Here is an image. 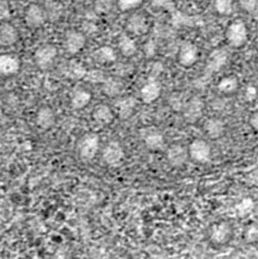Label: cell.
<instances>
[{
  "label": "cell",
  "instance_id": "cell-24",
  "mask_svg": "<svg viewBox=\"0 0 258 259\" xmlns=\"http://www.w3.org/2000/svg\"><path fill=\"white\" fill-rule=\"evenodd\" d=\"M94 58L101 64H112L116 61L117 54L113 47L108 45H103L99 47V49L94 52Z\"/></svg>",
  "mask_w": 258,
  "mask_h": 259
},
{
  "label": "cell",
  "instance_id": "cell-23",
  "mask_svg": "<svg viewBox=\"0 0 258 259\" xmlns=\"http://www.w3.org/2000/svg\"><path fill=\"white\" fill-rule=\"evenodd\" d=\"M92 100V94L83 90V89H78V90L73 91L70 98V104L73 110H82L90 104Z\"/></svg>",
  "mask_w": 258,
  "mask_h": 259
},
{
  "label": "cell",
  "instance_id": "cell-34",
  "mask_svg": "<svg viewBox=\"0 0 258 259\" xmlns=\"http://www.w3.org/2000/svg\"><path fill=\"white\" fill-rule=\"evenodd\" d=\"M241 8L247 13H254L257 9L258 0H239Z\"/></svg>",
  "mask_w": 258,
  "mask_h": 259
},
{
  "label": "cell",
  "instance_id": "cell-27",
  "mask_svg": "<svg viewBox=\"0 0 258 259\" xmlns=\"http://www.w3.org/2000/svg\"><path fill=\"white\" fill-rule=\"evenodd\" d=\"M213 8L220 16H231L233 12V0H214Z\"/></svg>",
  "mask_w": 258,
  "mask_h": 259
},
{
  "label": "cell",
  "instance_id": "cell-25",
  "mask_svg": "<svg viewBox=\"0 0 258 259\" xmlns=\"http://www.w3.org/2000/svg\"><path fill=\"white\" fill-rule=\"evenodd\" d=\"M217 88H218V91L223 95L234 94L237 91V89H239V80H237L235 76L230 74V76L223 77L218 82Z\"/></svg>",
  "mask_w": 258,
  "mask_h": 259
},
{
  "label": "cell",
  "instance_id": "cell-37",
  "mask_svg": "<svg viewBox=\"0 0 258 259\" xmlns=\"http://www.w3.org/2000/svg\"><path fill=\"white\" fill-rule=\"evenodd\" d=\"M249 124H250V126L253 127L254 131H257V127H258V115H257V113H254L252 116H250Z\"/></svg>",
  "mask_w": 258,
  "mask_h": 259
},
{
  "label": "cell",
  "instance_id": "cell-36",
  "mask_svg": "<svg viewBox=\"0 0 258 259\" xmlns=\"http://www.w3.org/2000/svg\"><path fill=\"white\" fill-rule=\"evenodd\" d=\"M9 16H10L9 6L6 3H4L3 0H0V20H3V21H7L6 19H8Z\"/></svg>",
  "mask_w": 258,
  "mask_h": 259
},
{
  "label": "cell",
  "instance_id": "cell-4",
  "mask_svg": "<svg viewBox=\"0 0 258 259\" xmlns=\"http://www.w3.org/2000/svg\"><path fill=\"white\" fill-rule=\"evenodd\" d=\"M100 150V137L96 133H89L80 139L78 151L80 158L84 161H91L96 158Z\"/></svg>",
  "mask_w": 258,
  "mask_h": 259
},
{
  "label": "cell",
  "instance_id": "cell-3",
  "mask_svg": "<svg viewBox=\"0 0 258 259\" xmlns=\"http://www.w3.org/2000/svg\"><path fill=\"white\" fill-rule=\"evenodd\" d=\"M24 23L30 29H39L49 20L47 10L38 4H31L25 8L24 11Z\"/></svg>",
  "mask_w": 258,
  "mask_h": 259
},
{
  "label": "cell",
  "instance_id": "cell-20",
  "mask_svg": "<svg viewBox=\"0 0 258 259\" xmlns=\"http://www.w3.org/2000/svg\"><path fill=\"white\" fill-rule=\"evenodd\" d=\"M35 122L40 129H43V131L51 129L56 122L55 112H54L53 108L50 106H42L36 112Z\"/></svg>",
  "mask_w": 258,
  "mask_h": 259
},
{
  "label": "cell",
  "instance_id": "cell-22",
  "mask_svg": "<svg viewBox=\"0 0 258 259\" xmlns=\"http://www.w3.org/2000/svg\"><path fill=\"white\" fill-rule=\"evenodd\" d=\"M118 49L121 55L127 58L133 57L136 52H137V44H136V40L129 35L127 33L120 34L117 40Z\"/></svg>",
  "mask_w": 258,
  "mask_h": 259
},
{
  "label": "cell",
  "instance_id": "cell-29",
  "mask_svg": "<svg viewBox=\"0 0 258 259\" xmlns=\"http://www.w3.org/2000/svg\"><path fill=\"white\" fill-rule=\"evenodd\" d=\"M254 206L255 204L252 199L245 198L236 206V212L239 217H246L250 214V212L254 210Z\"/></svg>",
  "mask_w": 258,
  "mask_h": 259
},
{
  "label": "cell",
  "instance_id": "cell-16",
  "mask_svg": "<svg viewBox=\"0 0 258 259\" xmlns=\"http://www.w3.org/2000/svg\"><path fill=\"white\" fill-rule=\"evenodd\" d=\"M187 147L183 145H173L167 149L166 160L168 164L173 167H181L185 164L188 160Z\"/></svg>",
  "mask_w": 258,
  "mask_h": 259
},
{
  "label": "cell",
  "instance_id": "cell-32",
  "mask_svg": "<svg viewBox=\"0 0 258 259\" xmlns=\"http://www.w3.org/2000/svg\"><path fill=\"white\" fill-rule=\"evenodd\" d=\"M84 78L89 81V82L93 83H99V82H104L105 81V76L103 72H101L100 70H90L87 71Z\"/></svg>",
  "mask_w": 258,
  "mask_h": 259
},
{
  "label": "cell",
  "instance_id": "cell-13",
  "mask_svg": "<svg viewBox=\"0 0 258 259\" xmlns=\"http://www.w3.org/2000/svg\"><path fill=\"white\" fill-rule=\"evenodd\" d=\"M198 60V49L192 42H184L181 47L178 54L179 64L185 68H189L196 64Z\"/></svg>",
  "mask_w": 258,
  "mask_h": 259
},
{
  "label": "cell",
  "instance_id": "cell-28",
  "mask_svg": "<svg viewBox=\"0 0 258 259\" xmlns=\"http://www.w3.org/2000/svg\"><path fill=\"white\" fill-rule=\"evenodd\" d=\"M121 90H123V84L116 79H105L103 82V91L108 97H115L119 94Z\"/></svg>",
  "mask_w": 258,
  "mask_h": 259
},
{
  "label": "cell",
  "instance_id": "cell-18",
  "mask_svg": "<svg viewBox=\"0 0 258 259\" xmlns=\"http://www.w3.org/2000/svg\"><path fill=\"white\" fill-rule=\"evenodd\" d=\"M136 106H137V100L134 97L120 98L115 102V110L121 120L131 118L136 110Z\"/></svg>",
  "mask_w": 258,
  "mask_h": 259
},
{
  "label": "cell",
  "instance_id": "cell-19",
  "mask_svg": "<svg viewBox=\"0 0 258 259\" xmlns=\"http://www.w3.org/2000/svg\"><path fill=\"white\" fill-rule=\"evenodd\" d=\"M203 132L208 136L210 139L217 140L221 138L226 132V124L225 121L220 118L211 117L208 118L203 122Z\"/></svg>",
  "mask_w": 258,
  "mask_h": 259
},
{
  "label": "cell",
  "instance_id": "cell-21",
  "mask_svg": "<svg viewBox=\"0 0 258 259\" xmlns=\"http://www.w3.org/2000/svg\"><path fill=\"white\" fill-rule=\"evenodd\" d=\"M92 117L97 124L101 126L111 125L114 121L115 114L112 108L106 104H99L92 112Z\"/></svg>",
  "mask_w": 258,
  "mask_h": 259
},
{
  "label": "cell",
  "instance_id": "cell-26",
  "mask_svg": "<svg viewBox=\"0 0 258 259\" xmlns=\"http://www.w3.org/2000/svg\"><path fill=\"white\" fill-rule=\"evenodd\" d=\"M87 71L88 70L79 63V61H70V64L67 66V74L68 77H70L71 79H83Z\"/></svg>",
  "mask_w": 258,
  "mask_h": 259
},
{
  "label": "cell",
  "instance_id": "cell-1",
  "mask_svg": "<svg viewBox=\"0 0 258 259\" xmlns=\"http://www.w3.org/2000/svg\"><path fill=\"white\" fill-rule=\"evenodd\" d=\"M58 56V50L54 44L46 43L38 46L34 52V64L40 70H47L55 63Z\"/></svg>",
  "mask_w": 258,
  "mask_h": 259
},
{
  "label": "cell",
  "instance_id": "cell-31",
  "mask_svg": "<svg viewBox=\"0 0 258 259\" xmlns=\"http://www.w3.org/2000/svg\"><path fill=\"white\" fill-rule=\"evenodd\" d=\"M188 99H185L182 92H176L172 97H169V104L175 111H182Z\"/></svg>",
  "mask_w": 258,
  "mask_h": 259
},
{
  "label": "cell",
  "instance_id": "cell-7",
  "mask_svg": "<svg viewBox=\"0 0 258 259\" xmlns=\"http://www.w3.org/2000/svg\"><path fill=\"white\" fill-rule=\"evenodd\" d=\"M203 107L205 104L199 97H193L187 100L182 110L185 121L188 124H195L198 121L203 115Z\"/></svg>",
  "mask_w": 258,
  "mask_h": 259
},
{
  "label": "cell",
  "instance_id": "cell-11",
  "mask_svg": "<svg viewBox=\"0 0 258 259\" xmlns=\"http://www.w3.org/2000/svg\"><path fill=\"white\" fill-rule=\"evenodd\" d=\"M228 59L229 53L226 49H217L212 51L208 57L205 68V73L207 76H211L212 73L218 72L221 68L227 64Z\"/></svg>",
  "mask_w": 258,
  "mask_h": 259
},
{
  "label": "cell",
  "instance_id": "cell-5",
  "mask_svg": "<svg viewBox=\"0 0 258 259\" xmlns=\"http://www.w3.org/2000/svg\"><path fill=\"white\" fill-rule=\"evenodd\" d=\"M187 151L188 158L196 163H200V164H205L211 159V147L205 140H193L187 147Z\"/></svg>",
  "mask_w": 258,
  "mask_h": 259
},
{
  "label": "cell",
  "instance_id": "cell-12",
  "mask_svg": "<svg viewBox=\"0 0 258 259\" xmlns=\"http://www.w3.org/2000/svg\"><path fill=\"white\" fill-rule=\"evenodd\" d=\"M142 139L146 148L150 151H159L165 145V139L163 134L157 128L150 127L144 129L142 133Z\"/></svg>",
  "mask_w": 258,
  "mask_h": 259
},
{
  "label": "cell",
  "instance_id": "cell-8",
  "mask_svg": "<svg viewBox=\"0 0 258 259\" xmlns=\"http://www.w3.org/2000/svg\"><path fill=\"white\" fill-rule=\"evenodd\" d=\"M87 44L85 35L80 31L70 30L65 34L64 47L68 54L70 55H77L84 49Z\"/></svg>",
  "mask_w": 258,
  "mask_h": 259
},
{
  "label": "cell",
  "instance_id": "cell-10",
  "mask_svg": "<svg viewBox=\"0 0 258 259\" xmlns=\"http://www.w3.org/2000/svg\"><path fill=\"white\" fill-rule=\"evenodd\" d=\"M21 69V60L15 54H0V74L4 77H12Z\"/></svg>",
  "mask_w": 258,
  "mask_h": 259
},
{
  "label": "cell",
  "instance_id": "cell-35",
  "mask_svg": "<svg viewBox=\"0 0 258 259\" xmlns=\"http://www.w3.org/2000/svg\"><path fill=\"white\" fill-rule=\"evenodd\" d=\"M257 98V89L255 85L249 84L245 90V99L247 102H254Z\"/></svg>",
  "mask_w": 258,
  "mask_h": 259
},
{
  "label": "cell",
  "instance_id": "cell-6",
  "mask_svg": "<svg viewBox=\"0 0 258 259\" xmlns=\"http://www.w3.org/2000/svg\"><path fill=\"white\" fill-rule=\"evenodd\" d=\"M102 159L111 167H117L125 159V151L118 141H111L102 151Z\"/></svg>",
  "mask_w": 258,
  "mask_h": 259
},
{
  "label": "cell",
  "instance_id": "cell-17",
  "mask_svg": "<svg viewBox=\"0 0 258 259\" xmlns=\"http://www.w3.org/2000/svg\"><path fill=\"white\" fill-rule=\"evenodd\" d=\"M19 40V31L9 21L0 23V45L5 47L13 46Z\"/></svg>",
  "mask_w": 258,
  "mask_h": 259
},
{
  "label": "cell",
  "instance_id": "cell-14",
  "mask_svg": "<svg viewBox=\"0 0 258 259\" xmlns=\"http://www.w3.org/2000/svg\"><path fill=\"white\" fill-rule=\"evenodd\" d=\"M161 92V83L155 78H150L141 88L140 99L145 104H152L160 98Z\"/></svg>",
  "mask_w": 258,
  "mask_h": 259
},
{
  "label": "cell",
  "instance_id": "cell-9",
  "mask_svg": "<svg viewBox=\"0 0 258 259\" xmlns=\"http://www.w3.org/2000/svg\"><path fill=\"white\" fill-rule=\"evenodd\" d=\"M126 30L133 35H145L150 30V21L144 13L136 12L127 20Z\"/></svg>",
  "mask_w": 258,
  "mask_h": 259
},
{
  "label": "cell",
  "instance_id": "cell-2",
  "mask_svg": "<svg viewBox=\"0 0 258 259\" xmlns=\"http://www.w3.org/2000/svg\"><path fill=\"white\" fill-rule=\"evenodd\" d=\"M247 35V26L242 20H235L232 23H230L226 31L228 43L234 49H240L245 45L248 38Z\"/></svg>",
  "mask_w": 258,
  "mask_h": 259
},
{
  "label": "cell",
  "instance_id": "cell-30",
  "mask_svg": "<svg viewBox=\"0 0 258 259\" xmlns=\"http://www.w3.org/2000/svg\"><path fill=\"white\" fill-rule=\"evenodd\" d=\"M144 0H117V6L121 12L131 11L139 8Z\"/></svg>",
  "mask_w": 258,
  "mask_h": 259
},
{
  "label": "cell",
  "instance_id": "cell-15",
  "mask_svg": "<svg viewBox=\"0 0 258 259\" xmlns=\"http://www.w3.org/2000/svg\"><path fill=\"white\" fill-rule=\"evenodd\" d=\"M232 228L227 222H218L210 230V240L216 245H225L232 237Z\"/></svg>",
  "mask_w": 258,
  "mask_h": 259
},
{
  "label": "cell",
  "instance_id": "cell-33",
  "mask_svg": "<svg viewBox=\"0 0 258 259\" xmlns=\"http://www.w3.org/2000/svg\"><path fill=\"white\" fill-rule=\"evenodd\" d=\"M151 6L157 9H163L171 11L174 10V2L173 0H150Z\"/></svg>",
  "mask_w": 258,
  "mask_h": 259
},
{
  "label": "cell",
  "instance_id": "cell-38",
  "mask_svg": "<svg viewBox=\"0 0 258 259\" xmlns=\"http://www.w3.org/2000/svg\"><path fill=\"white\" fill-rule=\"evenodd\" d=\"M193 2H199V0H193Z\"/></svg>",
  "mask_w": 258,
  "mask_h": 259
}]
</instances>
